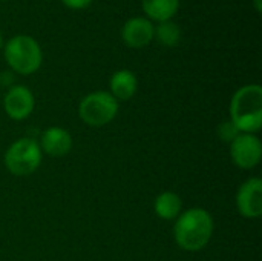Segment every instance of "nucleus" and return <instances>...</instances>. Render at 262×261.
Segmentation results:
<instances>
[{"mask_svg": "<svg viewBox=\"0 0 262 261\" xmlns=\"http://www.w3.org/2000/svg\"><path fill=\"white\" fill-rule=\"evenodd\" d=\"M213 235V218L203 208H192L181 212L173 226L177 245L187 252L204 249Z\"/></svg>", "mask_w": 262, "mask_h": 261, "instance_id": "1", "label": "nucleus"}, {"mask_svg": "<svg viewBox=\"0 0 262 261\" xmlns=\"http://www.w3.org/2000/svg\"><path fill=\"white\" fill-rule=\"evenodd\" d=\"M230 122L239 132L255 134L262 126V88L246 85L230 100Z\"/></svg>", "mask_w": 262, "mask_h": 261, "instance_id": "2", "label": "nucleus"}, {"mask_svg": "<svg viewBox=\"0 0 262 261\" xmlns=\"http://www.w3.org/2000/svg\"><path fill=\"white\" fill-rule=\"evenodd\" d=\"M5 58L14 72L29 75L37 72L41 66L43 52L32 37L15 35L5 45Z\"/></svg>", "mask_w": 262, "mask_h": 261, "instance_id": "3", "label": "nucleus"}, {"mask_svg": "<svg viewBox=\"0 0 262 261\" xmlns=\"http://www.w3.org/2000/svg\"><path fill=\"white\" fill-rule=\"evenodd\" d=\"M41 165L40 145L29 137L14 142L5 152V166L15 177L34 174Z\"/></svg>", "mask_w": 262, "mask_h": 261, "instance_id": "4", "label": "nucleus"}, {"mask_svg": "<svg viewBox=\"0 0 262 261\" xmlns=\"http://www.w3.org/2000/svg\"><path fill=\"white\" fill-rule=\"evenodd\" d=\"M118 114V102L106 91L88 94L78 106L80 118L92 128H101L111 123Z\"/></svg>", "mask_w": 262, "mask_h": 261, "instance_id": "5", "label": "nucleus"}, {"mask_svg": "<svg viewBox=\"0 0 262 261\" xmlns=\"http://www.w3.org/2000/svg\"><path fill=\"white\" fill-rule=\"evenodd\" d=\"M230 157L241 169H252L259 165L262 157V143L255 134L241 132L230 143Z\"/></svg>", "mask_w": 262, "mask_h": 261, "instance_id": "6", "label": "nucleus"}, {"mask_svg": "<svg viewBox=\"0 0 262 261\" xmlns=\"http://www.w3.org/2000/svg\"><path fill=\"white\" fill-rule=\"evenodd\" d=\"M238 212L246 218H259L262 215V180L258 177L246 180L236 194Z\"/></svg>", "mask_w": 262, "mask_h": 261, "instance_id": "7", "label": "nucleus"}, {"mask_svg": "<svg viewBox=\"0 0 262 261\" xmlns=\"http://www.w3.org/2000/svg\"><path fill=\"white\" fill-rule=\"evenodd\" d=\"M34 105H35V100H34L32 92L29 91V88L23 85L11 86L3 98L5 112L8 114L9 118L17 120V122L28 118L34 111Z\"/></svg>", "mask_w": 262, "mask_h": 261, "instance_id": "8", "label": "nucleus"}, {"mask_svg": "<svg viewBox=\"0 0 262 261\" xmlns=\"http://www.w3.org/2000/svg\"><path fill=\"white\" fill-rule=\"evenodd\" d=\"M121 37L129 48H144L155 37V26L146 17H132L124 23Z\"/></svg>", "mask_w": 262, "mask_h": 261, "instance_id": "9", "label": "nucleus"}, {"mask_svg": "<svg viewBox=\"0 0 262 261\" xmlns=\"http://www.w3.org/2000/svg\"><path fill=\"white\" fill-rule=\"evenodd\" d=\"M40 149L51 157H64L72 149V137L63 128L58 126L48 128L41 134Z\"/></svg>", "mask_w": 262, "mask_h": 261, "instance_id": "10", "label": "nucleus"}, {"mask_svg": "<svg viewBox=\"0 0 262 261\" xmlns=\"http://www.w3.org/2000/svg\"><path fill=\"white\" fill-rule=\"evenodd\" d=\"M111 86V95L118 102H126L130 100L138 88V80L135 77V74L129 69H120L117 72H114V75L111 77L109 82Z\"/></svg>", "mask_w": 262, "mask_h": 261, "instance_id": "11", "label": "nucleus"}, {"mask_svg": "<svg viewBox=\"0 0 262 261\" xmlns=\"http://www.w3.org/2000/svg\"><path fill=\"white\" fill-rule=\"evenodd\" d=\"M141 5L150 20L163 23L170 20L177 14L180 8V0H141Z\"/></svg>", "mask_w": 262, "mask_h": 261, "instance_id": "12", "label": "nucleus"}, {"mask_svg": "<svg viewBox=\"0 0 262 261\" xmlns=\"http://www.w3.org/2000/svg\"><path fill=\"white\" fill-rule=\"evenodd\" d=\"M154 209L161 220H177L178 215L181 214L183 203L178 194L172 191H166L155 198Z\"/></svg>", "mask_w": 262, "mask_h": 261, "instance_id": "13", "label": "nucleus"}, {"mask_svg": "<svg viewBox=\"0 0 262 261\" xmlns=\"http://www.w3.org/2000/svg\"><path fill=\"white\" fill-rule=\"evenodd\" d=\"M155 37L164 46H177L181 40V29L177 23L167 20L155 28Z\"/></svg>", "mask_w": 262, "mask_h": 261, "instance_id": "14", "label": "nucleus"}, {"mask_svg": "<svg viewBox=\"0 0 262 261\" xmlns=\"http://www.w3.org/2000/svg\"><path fill=\"white\" fill-rule=\"evenodd\" d=\"M241 132L236 129V126L229 120V122H223L220 126H218V137L223 140V142H227V143H232Z\"/></svg>", "mask_w": 262, "mask_h": 261, "instance_id": "15", "label": "nucleus"}, {"mask_svg": "<svg viewBox=\"0 0 262 261\" xmlns=\"http://www.w3.org/2000/svg\"><path fill=\"white\" fill-rule=\"evenodd\" d=\"M61 2L71 9H84L92 3V0H61Z\"/></svg>", "mask_w": 262, "mask_h": 261, "instance_id": "16", "label": "nucleus"}, {"mask_svg": "<svg viewBox=\"0 0 262 261\" xmlns=\"http://www.w3.org/2000/svg\"><path fill=\"white\" fill-rule=\"evenodd\" d=\"M12 82H14V75L11 74V72H2L0 74V85L2 86H9V85H12Z\"/></svg>", "mask_w": 262, "mask_h": 261, "instance_id": "17", "label": "nucleus"}, {"mask_svg": "<svg viewBox=\"0 0 262 261\" xmlns=\"http://www.w3.org/2000/svg\"><path fill=\"white\" fill-rule=\"evenodd\" d=\"M253 3H255V8H256V11H258V12H261V9H262L261 0H253Z\"/></svg>", "mask_w": 262, "mask_h": 261, "instance_id": "18", "label": "nucleus"}, {"mask_svg": "<svg viewBox=\"0 0 262 261\" xmlns=\"http://www.w3.org/2000/svg\"><path fill=\"white\" fill-rule=\"evenodd\" d=\"M2 46H3V37H2V34H0V49H2Z\"/></svg>", "mask_w": 262, "mask_h": 261, "instance_id": "19", "label": "nucleus"}]
</instances>
